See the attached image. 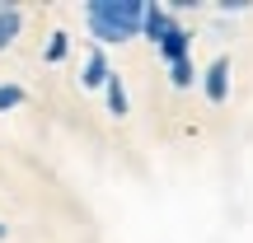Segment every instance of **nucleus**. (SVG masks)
<instances>
[{
	"label": "nucleus",
	"instance_id": "obj_12",
	"mask_svg": "<svg viewBox=\"0 0 253 243\" xmlns=\"http://www.w3.org/2000/svg\"><path fill=\"white\" fill-rule=\"evenodd\" d=\"M0 239H5V220H0Z\"/></svg>",
	"mask_w": 253,
	"mask_h": 243
},
{
	"label": "nucleus",
	"instance_id": "obj_4",
	"mask_svg": "<svg viewBox=\"0 0 253 243\" xmlns=\"http://www.w3.org/2000/svg\"><path fill=\"white\" fill-rule=\"evenodd\" d=\"M202 94L211 103H225L230 99V56H216V61L202 70Z\"/></svg>",
	"mask_w": 253,
	"mask_h": 243
},
{
	"label": "nucleus",
	"instance_id": "obj_1",
	"mask_svg": "<svg viewBox=\"0 0 253 243\" xmlns=\"http://www.w3.org/2000/svg\"><path fill=\"white\" fill-rule=\"evenodd\" d=\"M84 24H89V37L99 47L131 42V37H141L145 0H89L84 5Z\"/></svg>",
	"mask_w": 253,
	"mask_h": 243
},
{
	"label": "nucleus",
	"instance_id": "obj_7",
	"mask_svg": "<svg viewBox=\"0 0 253 243\" xmlns=\"http://www.w3.org/2000/svg\"><path fill=\"white\" fill-rule=\"evenodd\" d=\"M103 99H108V112L113 117H126V112H131V99H126V80L118 70H113V80L103 84Z\"/></svg>",
	"mask_w": 253,
	"mask_h": 243
},
{
	"label": "nucleus",
	"instance_id": "obj_5",
	"mask_svg": "<svg viewBox=\"0 0 253 243\" xmlns=\"http://www.w3.org/2000/svg\"><path fill=\"white\" fill-rule=\"evenodd\" d=\"M160 56H164V66H178V61H192V28H173L169 37L160 42Z\"/></svg>",
	"mask_w": 253,
	"mask_h": 243
},
{
	"label": "nucleus",
	"instance_id": "obj_9",
	"mask_svg": "<svg viewBox=\"0 0 253 243\" xmlns=\"http://www.w3.org/2000/svg\"><path fill=\"white\" fill-rule=\"evenodd\" d=\"M169 84H173V89H192V84H197V66H192V61L169 66Z\"/></svg>",
	"mask_w": 253,
	"mask_h": 243
},
{
	"label": "nucleus",
	"instance_id": "obj_6",
	"mask_svg": "<svg viewBox=\"0 0 253 243\" xmlns=\"http://www.w3.org/2000/svg\"><path fill=\"white\" fill-rule=\"evenodd\" d=\"M19 28H24V9L9 5V0H0V52H5V47H14Z\"/></svg>",
	"mask_w": 253,
	"mask_h": 243
},
{
	"label": "nucleus",
	"instance_id": "obj_8",
	"mask_svg": "<svg viewBox=\"0 0 253 243\" xmlns=\"http://www.w3.org/2000/svg\"><path fill=\"white\" fill-rule=\"evenodd\" d=\"M66 52H71V33H66V28H56L52 37H47V52H42V61H66Z\"/></svg>",
	"mask_w": 253,
	"mask_h": 243
},
{
	"label": "nucleus",
	"instance_id": "obj_10",
	"mask_svg": "<svg viewBox=\"0 0 253 243\" xmlns=\"http://www.w3.org/2000/svg\"><path fill=\"white\" fill-rule=\"evenodd\" d=\"M19 103H24V89L9 84V80H0V112H14Z\"/></svg>",
	"mask_w": 253,
	"mask_h": 243
},
{
	"label": "nucleus",
	"instance_id": "obj_2",
	"mask_svg": "<svg viewBox=\"0 0 253 243\" xmlns=\"http://www.w3.org/2000/svg\"><path fill=\"white\" fill-rule=\"evenodd\" d=\"M178 28V14H173L169 5H155V0H145V24H141V37H150L155 47L164 42V37Z\"/></svg>",
	"mask_w": 253,
	"mask_h": 243
},
{
	"label": "nucleus",
	"instance_id": "obj_11",
	"mask_svg": "<svg viewBox=\"0 0 253 243\" xmlns=\"http://www.w3.org/2000/svg\"><path fill=\"white\" fill-rule=\"evenodd\" d=\"M249 0H220V14H244Z\"/></svg>",
	"mask_w": 253,
	"mask_h": 243
},
{
	"label": "nucleus",
	"instance_id": "obj_3",
	"mask_svg": "<svg viewBox=\"0 0 253 243\" xmlns=\"http://www.w3.org/2000/svg\"><path fill=\"white\" fill-rule=\"evenodd\" d=\"M108 80H113L108 52H103V47H89V52H84V61H80V84H84V89H103Z\"/></svg>",
	"mask_w": 253,
	"mask_h": 243
}]
</instances>
